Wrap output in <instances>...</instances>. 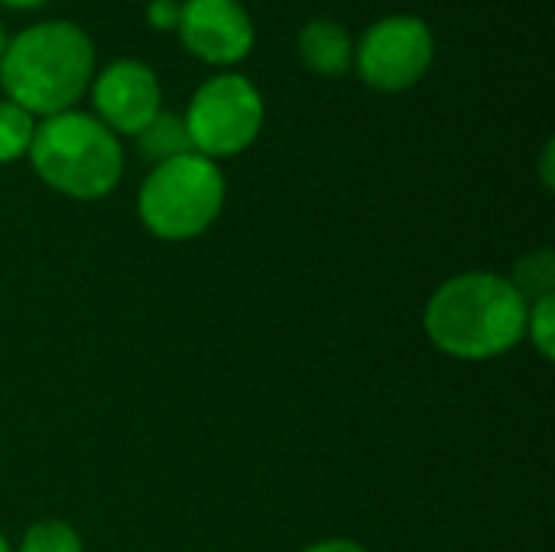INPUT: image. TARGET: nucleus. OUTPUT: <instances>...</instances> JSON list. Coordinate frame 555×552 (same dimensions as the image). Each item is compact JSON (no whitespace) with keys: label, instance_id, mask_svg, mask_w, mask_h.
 I'll use <instances>...</instances> for the list:
<instances>
[{"label":"nucleus","instance_id":"nucleus-19","mask_svg":"<svg viewBox=\"0 0 555 552\" xmlns=\"http://www.w3.org/2000/svg\"><path fill=\"white\" fill-rule=\"evenodd\" d=\"M7 42H10V36H7V29H3V23H0V59H3V52H7Z\"/></svg>","mask_w":555,"mask_h":552},{"label":"nucleus","instance_id":"nucleus-12","mask_svg":"<svg viewBox=\"0 0 555 552\" xmlns=\"http://www.w3.org/2000/svg\"><path fill=\"white\" fill-rule=\"evenodd\" d=\"M36 137V117L13 101H0V163H16L29 153Z\"/></svg>","mask_w":555,"mask_h":552},{"label":"nucleus","instance_id":"nucleus-7","mask_svg":"<svg viewBox=\"0 0 555 552\" xmlns=\"http://www.w3.org/2000/svg\"><path fill=\"white\" fill-rule=\"evenodd\" d=\"M91 104L94 117L124 137H137L159 111H163V88L156 72L137 59H117L104 65L91 78Z\"/></svg>","mask_w":555,"mask_h":552},{"label":"nucleus","instance_id":"nucleus-8","mask_svg":"<svg viewBox=\"0 0 555 552\" xmlns=\"http://www.w3.org/2000/svg\"><path fill=\"white\" fill-rule=\"evenodd\" d=\"M179 39L208 65H237L250 55L257 29L241 0H185Z\"/></svg>","mask_w":555,"mask_h":552},{"label":"nucleus","instance_id":"nucleus-1","mask_svg":"<svg viewBox=\"0 0 555 552\" xmlns=\"http://www.w3.org/2000/svg\"><path fill=\"white\" fill-rule=\"evenodd\" d=\"M527 312L530 303L504 273L468 270L436 286L423 329L455 361H491L527 342Z\"/></svg>","mask_w":555,"mask_h":552},{"label":"nucleus","instance_id":"nucleus-17","mask_svg":"<svg viewBox=\"0 0 555 552\" xmlns=\"http://www.w3.org/2000/svg\"><path fill=\"white\" fill-rule=\"evenodd\" d=\"M553 153H555V146H553V140H550V143H546V150H543V182H546V189H553V185H555Z\"/></svg>","mask_w":555,"mask_h":552},{"label":"nucleus","instance_id":"nucleus-18","mask_svg":"<svg viewBox=\"0 0 555 552\" xmlns=\"http://www.w3.org/2000/svg\"><path fill=\"white\" fill-rule=\"evenodd\" d=\"M0 3L10 7V10H36V7H42L49 0H0Z\"/></svg>","mask_w":555,"mask_h":552},{"label":"nucleus","instance_id":"nucleus-2","mask_svg":"<svg viewBox=\"0 0 555 552\" xmlns=\"http://www.w3.org/2000/svg\"><path fill=\"white\" fill-rule=\"evenodd\" d=\"M94 42L68 20H46L20 29L0 59V88L7 101L33 117L72 111L91 88Z\"/></svg>","mask_w":555,"mask_h":552},{"label":"nucleus","instance_id":"nucleus-10","mask_svg":"<svg viewBox=\"0 0 555 552\" xmlns=\"http://www.w3.org/2000/svg\"><path fill=\"white\" fill-rule=\"evenodd\" d=\"M137 150L146 163L159 166L169 159H179L192 150V137L185 127V117L176 111H159L140 133H137Z\"/></svg>","mask_w":555,"mask_h":552},{"label":"nucleus","instance_id":"nucleus-3","mask_svg":"<svg viewBox=\"0 0 555 552\" xmlns=\"http://www.w3.org/2000/svg\"><path fill=\"white\" fill-rule=\"evenodd\" d=\"M36 176L59 195L94 202L111 195L124 179V146L94 114L62 111L36 124L29 146Z\"/></svg>","mask_w":555,"mask_h":552},{"label":"nucleus","instance_id":"nucleus-13","mask_svg":"<svg viewBox=\"0 0 555 552\" xmlns=\"http://www.w3.org/2000/svg\"><path fill=\"white\" fill-rule=\"evenodd\" d=\"M16 552H85V543L72 524L46 517L26 527Z\"/></svg>","mask_w":555,"mask_h":552},{"label":"nucleus","instance_id":"nucleus-14","mask_svg":"<svg viewBox=\"0 0 555 552\" xmlns=\"http://www.w3.org/2000/svg\"><path fill=\"white\" fill-rule=\"evenodd\" d=\"M527 338L530 345L540 351L543 361L555 358V293L553 296H540L530 303L527 312Z\"/></svg>","mask_w":555,"mask_h":552},{"label":"nucleus","instance_id":"nucleus-20","mask_svg":"<svg viewBox=\"0 0 555 552\" xmlns=\"http://www.w3.org/2000/svg\"><path fill=\"white\" fill-rule=\"evenodd\" d=\"M0 552H13V547H10V540H7L3 534H0Z\"/></svg>","mask_w":555,"mask_h":552},{"label":"nucleus","instance_id":"nucleus-16","mask_svg":"<svg viewBox=\"0 0 555 552\" xmlns=\"http://www.w3.org/2000/svg\"><path fill=\"white\" fill-rule=\"evenodd\" d=\"M299 552H367L361 543H354V540H345V537H332V540H319V543H312V547H306V550Z\"/></svg>","mask_w":555,"mask_h":552},{"label":"nucleus","instance_id":"nucleus-15","mask_svg":"<svg viewBox=\"0 0 555 552\" xmlns=\"http://www.w3.org/2000/svg\"><path fill=\"white\" fill-rule=\"evenodd\" d=\"M179 16H182L179 0H150V7H146V23L159 33L179 29Z\"/></svg>","mask_w":555,"mask_h":552},{"label":"nucleus","instance_id":"nucleus-11","mask_svg":"<svg viewBox=\"0 0 555 552\" xmlns=\"http://www.w3.org/2000/svg\"><path fill=\"white\" fill-rule=\"evenodd\" d=\"M511 286L527 299H540V296H553L555 293V254L550 247H537L527 251L524 257H517L514 270H511Z\"/></svg>","mask_w":555,"mask_h":552},{"label":"nucleus","instance_id":"nucleus-9","mask_svg":"<svg viewBox=\"0 0 555 552\" xmlns=\"http://www.w3.org/2000/svg\"><path fill=\"white\" fill-rule=\"evenodd\" d=\"M296 49L306 68L325 78L345 75L354 59V39L335 20H309L296 36Z\"/></svg>","mask_w":555,"mask_h":552},{"label":"nucleus","instance_id":"nucleus-5","mask_svg":"<svg viewBox=\"0 0 555 552\" xmlns=\"http://www.w3.org/2000/svg\"><path fill=\"white\" fill-rule=\"evenodd\" d=\"M182 117L192 150L218 163L254 146L263 130L267 104L250 78L237 72H218L192 94Z\"/></svg>","mask_w":555,"mask_h":552},{"label":"nucleus","instance_id":"nucleus-6","mask_svg":"<svg viewBox=\"0 0 555 552\" xmlns=\"http://www.w3.org/2000/svg\"><path fill=\"white\" fill-rule=\"evenodd\" d=\"M436 59V36L413 13H390L354 42V68L374 91H406L426 78Z\"/></svg>","mask_w":555,"mask_h":552},{"label":"nucleus","instance_id":"nucleus-4","mask_svg":"<svg viewBox=\"0 0 555 552\" xmlns=\"http://www.w3.org/2000/svg\"><path fill=\"white\" fill-rule=\"evenodd\" d=\"M224 195L228 182L221 166L202 153H185L150 169L140 185L137 211L153 238L182 244L218 221Z\"/></svg>","mask_w":555,"mask_h":552}]
</instances>
